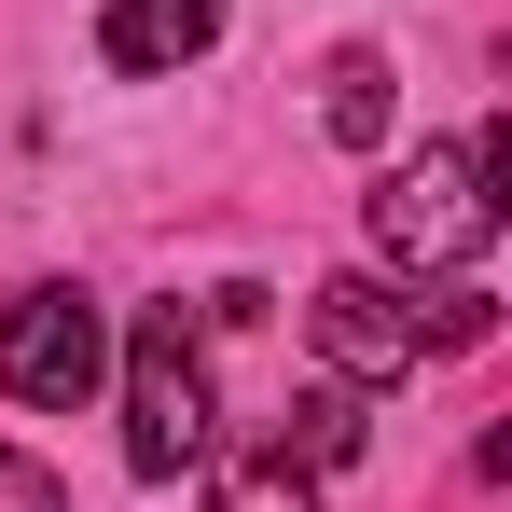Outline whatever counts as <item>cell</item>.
Listing matches in <instances>:
<instances>
[{
  "label": "cell",
  "instance_id": "1",
  "mask_svg": "<svg viewBox=\"0 0 512 512\" xmlns=\"http://www.w3.org/2000/svg\"><path fill=\"white\" fill-rule=\"evenodd\" d=\"M374 250L402 277H471L499 250V125H457L374 180Z\"/></svg>",
  "mask_w": 512,
  "mask_h": 512
},
{
  "label": "cell",
  "instance_id": "2",
  "mask_svg": "<svg viewBox=\"0 0 512 512\" xmlns=\"http://www.w3.org/2000/svg\"><path fill=\"white\" fill-rule=\"evenodd\" d=\"M208 457V319L194 305H153L125 333V471L139 485H180Z\"/></svg>",
  "mask_w": 512,
  "mask_h": 512
},
{
  "label": "cell",
  "instance_id": "3",
  "mask_svg": "<svg viewBox=\"0 0 512 512\" xmlns=\"http://www.w3.org/2000/svg\"><path fill=\"white\" fill-rule=\"evenodd\" d=\"M97 374H111V319H97V291L42 277V291L0 305V388H14V402H56V416H70Z\"/></svg>",
  "mask_w": 512,
  "mask_h": 512
},
{
  "label": "cell",
  "instance_id": "4",
  "mask_svg": "<svg viewBox=\"0 0 512 512\" xmlns=\"http://www.w3.org/2000/svg\"><path fill=\"white\" fill-rule=\"evenodd\" d=\"M305 333H319V360H333L346 388H402V374L429 360L416 305H402L388 277H319V305H305Z\"/></svg>",
  "mask_w": 512,
  "mask_h": 512
},
{
  "label": "cell",
  "instance_id": "5",
  "mask_svg": "<svg viewBox=\"0 0 512 512\" xmlns=\"http://www.w3.org/2000/svg\"><path fill=\"white\" fill-rule=\"evenodd\" d=\"M222 14H236V0H111V14H97V56H111L125 84H167V70H194V56L222 42Z\"/></svg>",
  "mask_w": 512,
  "mask_h": 512
},
{
  "label": "cell",
  "instance_id": "6",
  "mask_svg": "<svg viewBox=\"0 0 512 512\" xmlns=\"http://www.w3.org/2000/svg\"><path fill=\"white\" fill-rule=\"evenodd\" d=\"M319 125H333L346 153H374V139H388V56H360V42H346L333 70H319Z\"/></svg>",
  "mask_w": 512,
  "mask_h": 512
},
{
  "label": "cell",
  "instance_id": "7",
  "mask_svg": "<svg viewBox=\"0 0 512 512\" xmlns=\"http://www.w3.org/2000/svg\"><path fill=\"white\" fill-rule=\"evenodd\" d=\"M277 457H291V471H333V457H360V388H346V374H319V388L291 402V429H277Z\"/></svg>",
  "mask_w": 512,
  "mask_h": 512
},
{
  "label": "cell",
  "instance_id": "8",
  "mask_svg": "<svg viewBox=\"0 0 512 512\" xmlns=\"http://www.w3.org/2000/svg\"><path fill=\"white\" fill-rule=\"evenodd\" d=\"M208 512H319V499H305L291 457H250V471H222V499H208Z\"/></svg>",
  "mask_w": 512,
  "mask_h": 512
},
{
  "label": "cell",
  "instance_id": "9",
  "mask_svg": "<svg viewBox=\"0 0 512 512\" xmlns=\"http://www.w3.org/2000/svg\"><path fill=\"white\" fill-rule=\"evenodd\" d=\"M416 333H429V360H457V346H485V333H499V305H485V291H429V305H416Z\"/></svg>",
  "mask_w": 512,
  "mask_h": 512
},
{
  "label": "cell",
  "instance_id": "10",
  "mask_svg": "<svg viewBox=\"0 0 512 512\" xmlns=\"http://www.w3.org/2000/svg\"><path fill=\"white\" fill-rule=\"evenodd\" d=\"M0 512H70V499H56V471H42V457H14V443H0Z\"/></svg>",
  "mask_w": 512,
  "mask_h": 512
}]
</instances>
